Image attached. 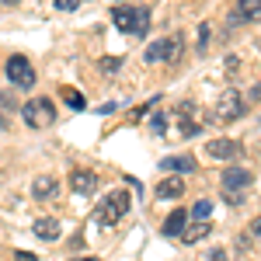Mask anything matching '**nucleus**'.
<instances>
[{"label": "nucleus", "instance_id": "obj_1", "mask_svg": "<svg viewBox=\"0 0 261 261\" xmlns=\"http://www.w3.org/2000/svg\"><path fill=\"white\" fill-rule=\"evenodd\" d=\"M112 21L125 35H146L150 32V11H143V7H115Z\"/></svg>", "mask_w": 261, "mask_h": 261}, {"label": "nucleus", "instance_id": "obj_2", "mask_svg": "<svg viewBox=\"0 0 261 261\" xmlns=\"http://www.w3.org/2000/svg\"><path fill=\"white\" fill-rule=\"evenodd\" d=\"M21 119L28 122V129H49L56 122V105L49 98H35L21 108Z\"/></svg>", "mask_w": 261, "mask_h": 261}, {"label": "nucleus", "instance_id": "obj_3", "mask_svg": "<svg viewBox=\"0 0 261 261\" xmlns=\"http://www.w3.org/2000/svg\"><path fill=\"white\" fill-rule=\"evenodd\" d=\"M129 205H133L129 192H112L108 199L101 202V209H98V223H101V226H112V223H119L122 216L129 213Z\"/></svg>", "mask_w": 261, "mask_h": 261}, {"label": "nucleus", "instance_id": "obj_4", "mask_svg": "<svg viewBox=\"0 0 261 261\" xmlns=\"http://www.w3.org/2000/svg\"><path fill=\"white\" fill-rule=\"evenodd\" d=\"M4 70H7V81L14 84V87H32L35 84V70H32V63L24 60V56H11Z\"/></svg>", "mask_w": 261, "mask_h": 261}, {"label": "nucleus", "instance_id": "obj_5", "mask_svg": "<svg viewBox=\"0 0 261 261\" xmlns=\"http://www.w3.org/2000/svg\"><path fill=\"white\" fill-rule=\"evenodd\" d=\"M244 112H247V105H244V98L230 87V91H223V98L220 105H216V115H220V122H233V119H241Z\"/></svg>", "mask_w": 261, "mask_h": 261}, {"label": "nucleus", "instance_id": "obj_6", "mask_svg": "<svg viewBox=\"0 0 261 261\" xmlns=\"http://www.w3.org/2000/svg\"><path fill=\"white\" fill-rule=\"evenodd\" d=\"M178 53H181V39L174 35V39H161V42H153L150 49H146V56L143 60L146 63H161V60H178Z\"/></svg>", "mask_w": 261, "mask_h": 261}, {"label": "nucleus", "instance_id": "obj_7", "mask_svg": "<svg viewBox=\"0 0 261 261\" xmlns=\"http://www.w3.org/2000/svg\"><path fill=\"white\" fill-rule=\"evenodd\" d=\"M251 181H254L251 167H226V171H223V188H226V192H241Z\"/></svg>", "mask_w": 261, "mask_h": 261}, {"label": "nucleus", "instance_id": "obj_8", "mask_svg": "<svg viewBox=\"0 0 261 261\" xmlns=\"http://www.w3.org/2000/svg\"><path fill=\"white\" fill-rule=\"evenodd\" d=\"M70 188H73V195H94L98 192V174L94 171H73Z\"/></svg>", "mask_w": 261, "mask_h": 261}, {"label": "nucleus", "instance_id": "obj_9", "mask_svg": "<svg viewBox=\"0 0 261 261\" xmlns=\"http://www.w3.org/2000/svg\"><path fill=\"white\" fill-rule=\"evenodd\" d=\"M56 192H60V181L53 178V174H39V178L32 181V195H35V199H53V195H56Z\"/></svg>", "mask_w": 261, "mask_h": 261}, {"label": "nucleus", "instance_id": "obj_10", "mask_svg": "<svg viewBox=\"0 0 261 261\" xmlns=\"http://www.w3.org/2000/svg\"><path fill=\"white\" fill-rule=\"evenodd\" d=\"M161 167H164V171H171V174H188V171H195V157H188V153H178V157H164Z\"/></svg>", "mask_w": 261, "mask_h": 261}, {"label": "nucleus", "instance_id": "obj_11", "mask_svg": "<svg viewBox=\"0 0 261 261\" xmlns=\"http://www.w3.org/2000/svg\"><path fill=\"white\" fill-rule=\"evenodd\" d=\"M241 21H261V0H237L233 24H241Z\"/></svg>", "mask_w": 261, "mask_h": 261}, {"label": "nucleus", "instance_id": "obj_12", "mask_svg": "<svg viewBox=\"0 0 261 261\" xmlns=\"http://www.w3.org/2000/svg\"><path fill=\"white\" fill-rule=\"evenodd\" d=\"M185 226H188V213H185V209H174V213L164 220V233H167V237H181Z\"/></svg>", "mask_w": 261, "mask_h": 261}, {"label": "nucleus", "instance_id": "obj_13", "mask_svg": "<svg viewBox=\"0 0 261 261\" xmlns=\"http://www.w3.org/2000/svg\"><path fill=\"white\" fill-rule=\"evenodd\" d=\"M209 157H216V161H230L233 153H237V143L233 140H209Z\"/></svg>", "mask_w": 261, "mask_h": 261}, {"label": "nucleus", "instance_id": "obj_14", "mask_svg": "<svg viewBox=\"0 0 261 261\" xmlns=\"http://www.w3.org/2000/svg\"><path fill=\"white\" fill-rule=\"evenodd\" d=\"M157 195H161V199H181V195H185V181H181L178 174L164 178V181H161V188H157Z\"/></svg>", "mask_w": 261, "mask_h": 261}, {"label": "nucleus", "instance_id": "obj_15", "mask_svg": "<svg viewBox=\"0 0 261 261\" xmlns=\"http://www.w3.org/2000/svg\"><path fill=\"white\" fill-rule=\"evenodd\" d=\"M178 115H181V136H185V140L199 136V122H192V105H181Z\"/></svg>", "mask_w": 261, "mask_h": 261}, {"label": "nucleus", "instance_id": "obj_16", "mask_svg": "<svg viewBox=\"0 0 261 261\" xmlns=\"http://www.w3.org/2000/svg\"><path fill=\"white\" fill-rule=\"evenodd\" d=\"M35 237H39V241H56V237H60V223L49 220V216L39 220V223H35Z\"/></svg>", "mask_w": 261, "mask_h": 261}, {"label": "nucleus", "instance_id": "obj_17", "mask_svg": "<svg viewBox=\"0 0 261 261\" xmlns=\"http://www.w3.org/2000/svg\"><path fill=\"white\" fill-rule=\"evenodd\" d=\"M209 223H199V226H192V230H185L181 237H185V244H195V241H202V237H209Z\"/></svg>", "mask_w": 261, "mask_h": 261}, {"label": "nucleus", "instance_id": "obj_18", "mask_svg": "<svg viewBox=\"0 0 261 261\" xmlns=\"http://www.w3.org/2000/svg\"><path fill=\"white\" fill-rule=\"evenodd\" d=\"M63 101H66L73 112H84V94L81 91H70V87H66V91H63Z\"/></svg>", "mask_w": 261, "mask_h": 261}, {"label": "nucleus", "instance_id": "obj_19", "mask_svg": "<svg viewBox=\"0 0 261 261\" xmlns=\"http://www.w3.org/2000/svg\"><path fill=\"white\" fill-rule=\"evenodd\" d=\"M209 213H213V202H195V209H192V216H195V220H205Z\"/></svg>", "mask_w": 261, "mask_h": 261}, {"label": "nucleus", "instance_id": "obj_20", "mask_svg": "<svg viewBox=\"0 0 261 261\" xmlns=\"http://www.w3.org/2000/svg\"><path fill=\"white\" fill-rule=\"evenodd\" d=\"M153 133H157V136L167 133V115H153Z\"/></svg>", "mask_w": 261, "mask_h": 261}, {"label": "nucleus", "instance_id": "obj_21", "mask_svg": "<svg viewBox=\"0 0 261 261\" xmlns=\"http://www.w3.org/2000/svg\"><path fill=\"white\" fill-rule=\"evenodd\" d=\"M53 4H56V11H77L81 0H53Z\"/></svg>", "mask_w": 261, "mask_h": 261}, {"label": "nucleus", "instance_id": "obj_22", "mask_svg": "<svg viewBox=\"0 0 261 261\" xmlns=\"http://www.w3.org/2000/svg\"><path fill=\"white\" fill-rule=\"evenodd\" d=\"M122 66V60H115V56H112V60H105L101 63V70H105V73H112V70H119Z\"/></svg>", "mask_w": 261, "mask_h": 261}, {"label": "nucleus", "instance_id": "obj_23", "mask_svg": "<svg viewBox=\"0 0 261 261\" xmlns=\"http://www.w3.org/2000/svg\"><path fill=\"white\" fill-rule=\"evenodd\" d=\"M205 42H209V24H199V49H205Z\"/></svg>", "mask_w": 261, "mask_h": 261}, {"label": "nucleus", "instance_id": "obj_24", "mask_svg": "<svg viewBox=\"0 0 261 261\" xmlns=\"http://www.w3.org/2000/svg\"><path fill=\"white\" fill-rule=\"evenodd\" d=\"M14 258H18V261H35V254H28V251H18Z\"/></svg>", "mask_w": 261, "mask_h": 261}, {"label": "nucleus", "instance_id": "obj_25", "mask_svg": "<svg viewBox=\"0 0 261 261\" xmlns=\"http://www.w3.org/2000/svg\"><path fill=\"white\" fill-rule=\"evenodd\" d=\"M251 233H254V237H261V216L254 223H251Z\"/></svg>", "mask_w": 261, "mask_h": 261}, {"label": "nucleus", "instance_id": "obj_26", "mask_svg": "<svg viewBox=\"0 0 261 261\" xmlns=\"http://www.w3.org/2000/svg\"><path fill=\"white\" fill-rule=\"evenodd\" d=\"M209 261H226V254H223V251H213V258Z\"/></svg>", "mask_w": 261, "mask_h": 261}, {"label": "nucleus", "instance_id": "obj_27", "mask_svg": "<svg viewBox=\"0 0 261 261\" xmlns=\"http://www.w3.org/2000/svg\"><path fill=\"white\" fill-rule=\"evenodd\" d=\"M0 4H4V7H14V4H21V0H0Z\"/></svg>", "mask_w": 261, "mask_h": 261}, {"label": "nucleus", "instance_id": "obj_28", "mask_svg": "<svg viewBox=\"0 0 261 261\" xmlns=\"http://www.w3.org/2000/svg\"><path fill=\"white\" fill-rule=\"evenodd\" d=\"M4 129H7V119H4V115H0V133H4Z\"/></svg>", "mask_w": 261, "mask_h": 261}]
</instances>
